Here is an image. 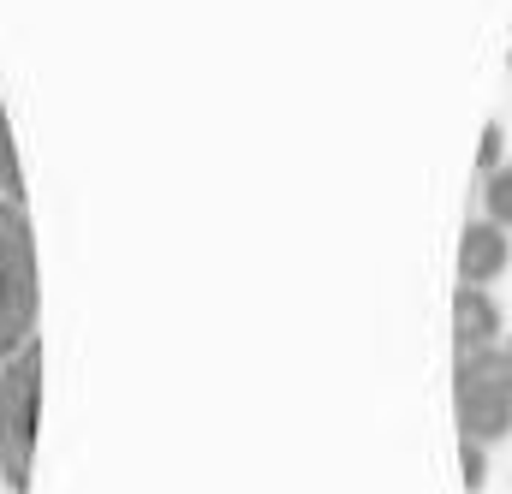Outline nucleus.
<instances>
[{"label": "nucleus", "instance_id": "1", "mask_svg": "<svg viewBox=\"0 0 512 494\" xmlns=\"http://www.w3.org/2000/svg\"><path fill=\"white\" fill-rule=\"evenodd\" d=\"M36 411H42V346L30 340L0 364V483L12 494L30 489L36 465Z\"/></svg>", "mask_w": 512, "mask_h": 494}, {"label": "nucleus", "instance_id": "2", "mask_svg": "<svg viewBox=\"0 0 512 494\" xmlns=\"http://www.w3.org/2000/svg\"><path fill=\"white\" fill-rule=\"evenodd\" d=\"M36 310H42L36 239H30L24 209L0 197V364L36 340Z\"/></svg>", "mask_w": 512, "mask_h": 494}, {"label": "nucleus", "instance_id": "3", "mask_svg": "<svg viewBox=\"0 0 512 494\" xmlns=\"http://www.w3.org/2000/svg\"><path fill=\"white\" fill-rule=\"evenodd\" d=\"M453 411L459 429L471 441H501L512 429V346H483V352H459L453 375Z\"/></svg>", "mask_w": 512, "mask_h": 494}, {"label": "nucleus", "instance_id": "4", "mask_svg": "<svg viewBox=\"0 0 512 494\" xmlns=\"http://www.w3.org/2000/svg\"><path fill=\"white\" fill-rule=\"evenodd\" d=\"M507 227H495V221H471L465 227V239H459V274H465V286H489L501 268H507Z\"/></svg>", "mask_w": 512, "mask_h": 494}, {"label": "nucleus", "instance_id": "5", "mask_svg": "<svg viewBox=\"0 0 512 494\" xmlns=\"http://www.w3.org/2000/svg\"><path fill=\"white\" fill-rule=\"evenodd\" d=\"M501 340V304L483 292V286H465L453 298V346L459 352H483Z\"/></svg>", "mask_w": 512, "mask_h": 494}, {"label": "nucleus", "instance_id": "6", "mask_svg": "<svg viewBox=\"0 0 512 494\" xmlns=\"http://www.w3.org/2000/svg\"><path fill=\"white\" fill-rule=\"evenodd\" d=\"M0 191H6V203H18V209H24V173H18V143H12L6 108H0Z\"/></svg>", "mask_w": 512, "mask_h": 494}, {"label": "nucleus", "instance_id": "7", "mask_svg": "<svg viewBox=\"0 0 512 494\" xmlns=\"http://www.w3.org/2000/svg\"><path fill=\"white\" fill-rule=\"evenodd\" d=\"M459 459H465V494H483V483H489V447L483 441H459Z\"/></svg>", "mask_w": 512, "mask_h": 494}, {"label": "nucleus", "instance_id": "8", "mask_svg": "<svg viewBox=\"0 0 512 494\" xmlns=\"http://www.w3.org/2000/svg\"><path fill=\"white\" fill-rule=\"evenodd\" d=\"M489 221L495 227H512V167H501L489 179Z\"/></svg>", "mask_w": 512, "mask_h": 494}, {"label": "nucleus", "instance_id": "9", "mask_svg": "<svg viewBox=\"0 0 512 494\" xmlns=\"http://www.w3.org/2000/svg\"><path fill=\"white\" fill-rule=\"evenodd\" d=\"M495 161H501V125L483 131V161H477V167H495Z\"/></svg>", "mask_w": 512, "mask_h": 494}]
</instances>
